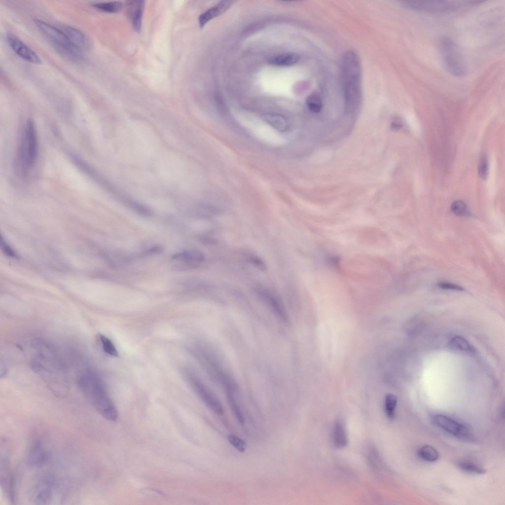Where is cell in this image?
Here are the masks:
<instances>
[{
	"mask_svg": "<svg viewBox=\"0 0 505 505\" xmlns=\"http://www.w3.org/2000/svg\"><path fill=\"white\" fill-rule=\"evenodd\" d=\"M38 142L34 121L28 119L23 128L17 153V162L23 174L35 166L38 157Z\"/></svg>",
	"mask_w": 505,
	"mask_h": 505,
	"instance_id": "cell-2",
	"label": "cell"
},
{
	"mask_svg": "<svg viewBox=\"0 0 505 505\" xmlns=\"http://www.w3.org/2000/svg\"><path fill=\"white\" fill-rule=\"evenodd\" d=\"M299 59V56L296 53H286L272 58L269 62L270 64L274 66L287 67L296 64Z\"/></svg>",
	"mask_w": 505,
	"mask_h": 505,
	"instance_id": "cell-19",
	"label": "cell"
},
{
	"mask_svg": "<svg viewBox=\"0 0 505 505\" xmlns=\"http://www.w3.org/2000/svg\"><path fill=\"white\" fill-rule=\"evenodd\" d=\"M249 262L256 268L261 271H265L267 269L265 262L259 256L255 255H251L248 257Z\"/></svg>",
	"mask_w": 505,
	"mask_h": 505,
	"instance_id": "cell-31",
	"label": "cell"
},
{
	"mask_svg": "<svg viewBox=\"0 0 505 505\" xmlns=\"http://www.w3.org/2000/svg\"><path fill=\"white\" fill-rule=\"evenodd\" d=\"M50 450L45 439L41 434L33 435L28 444L26 460L28 466L33 468L43 466L49 461Z\"/></svg>",
	"mask_w": 505,
	"mask_h": 505,
	"instance_id": "cell-6",
	"label": "cell"
},
{
	"mask_svg": "<svg viewBox=\"0 0 505 505\" xmlns=\"http://www.w3.org/2000/svg\"><path fill=\"white\" fill-rule=\"evenodd\" d=\"M438 286L442 289H451L458 291L464 290V288L461 286L451 283L442 282L438 284Z\"/></svg>",
	"mask_w": 505,
	"mask_h": 505,
	"instance_id": "cell-34",
	"label": "cell"
},
{
	"mask_svg": "<svg viewBox=\"0 0 505 505\" xmlns=\"http://www.w3.org/2000/svg\"><path fill=\"white\" fill-rule=\"evenodd\" d=\"M233 2L231 0H222L202 13L198 18L200 27L203 28L211 20L224 13L231 7Z\"/></svg>",
	"mask_w": 505,
	"mask_h": 505,
	"instance_id": "cell-16",
	"label": "cell"
},
{
	"mask_svg": "<svg viewBox=\"0 0 505 505\" xmlns=\"http://www.w3.org/2000/svg\"><path fill=\"white\" fill-rule=\"evenodd\" d=\"M163 251V248L159 246H155L147 250L146 252L147 254H155L161 253Z\"/></svg>",
	"mask_w": 505,
	"mask_h": 505,
	"instance_id": "cell-37",
	"label": "cell"
},
{
	"mask_svg": "<svg viewBox=\"0 0 505 505\" xmlns=\"http://www.w3.org/2000/svg\"><path fill=\"white\" fill-rule=\"evenodd\" d=\"M308 108L313 113H318L322 109L323 102L321 98L317 94L309 96L306 100Z\"/></svg>",
	"mask_w": 505,
	"mask_h": 505,
	"instance_id": "cell-26",
	"label": "cell"
},
{
	"mask_svg": "<svg viewBox=\"0 0 505 505\" xmlns=\"http://www.w3.org/2000/svg\"><path fill=\"white\" fill-rule=\"evenodd\" d=\"M6 39L11 49L21 58L33 64H41V60L38 55L16 35L8 32Z\"/></svg>",
	"mask_w": 505,
	"mask_h": 505,
	"instance_id": "cell-11",
	"label": "cell"
},
{
	"mask_svg": "<svg viewBox=\"0 0 505 505\" xmlns=\"http://www.w3.org/2000/svg\"><path fill=\"white\" fill-rule=\"evenodd\" d=\"M450 349L455 351L473 353L474 349L465 338L455 336L449 341L448 345Z\"/></svg>",
	"mask_w": 505,
	"mask_h": 505,
	"instance_id": "cell-21",
	"label": "cell"
},
{
	"mask_svg": "<svg viewBox=\"0 0 505 505\" xmlns=\"http://www.w3.org/2000/svg\"><path fill=\"white\" fill-rule=\"evenodd\" d=\"M459 468L466 472L475 474H484L486 470L482 467L471 462L461 461L458 463Z\"/></svg>",
	"mask_w": 505,
	"mask_h": 505,
	"instance_id": "cell-27",
	"label": "cell"
},
{
	"mask_svg": "<svg viewBox=\"0 0 505 505\" xmlns=\"http://www.w3.org/2000/svg\"><path fill=\"white\" fill-rule=\"evenodd\" d=\"M264 118L273 127L280 131H285L289 128L287 119L280 114H266L264 115Z\"/></svg>",
	"mask_w": 505,
	"mask_h": 505,
	"instance_id": "cell-20",
	"label": "cell"
},
{
	"mask_svg": "<svg viewBox=\"0 0 505 505\" xmlns=\"http://www.w3.org/2000/svg\"><path fill=\"white\" fill-rule=\"evenodd\" d=\"M418 454L421 458L428 462H434L439 457V454L436 450L429 445L422 446L419 449Z\"/></svg>",
	"mask_w": 505,
	"mask_h": 505,
	"instance_id": "cell-25",
	"label": "cell"
},
{
	"mask_svg": "<svg viewBox=\"0 0 505 505\" xmlns=\"http://www.w3.org/2000/svg\"><path fill=\"white\" fill-rule=\"evenodd\" d=\"M65 34L70 42L81 52L88 50L91 47L89 39L81 31L70 26H63L60 28Z\"/></svg>",
	"mask_w": 505,
	"mask_h": 505,
	"instance_id": "cell-14",
	"label": "cell"
},
{
	"mask_svg": "<svg viewBox=\"0 0 505 505\" xmlns=\"http://www.w3.org/2000/svg\"><path fill=\"white\" fill-rule=\"evenodd\" d=\"M130 205L138 214L145 216H151L152 212L147 207L139 203L133 202Z\"/></svg>",
	"mask_w": 505,
	"mask_h": 505,
	"instance_id": "cell-32",
	"label": "cell"
},
{
	"mask_svg": "<svg viewBox=\"0 0 505 505\" xmlns=\"http://www.w3.org/2000/svg\"><path fill=\"white\" fill-rule=\"evenodd\" d=\"M1 245L3 252L7 254V255L11 257H14L15 253L12 249L6 244L4 240H3L1 237Z\"/></svg>",
	"mask_w": 505,
	"mask_h": 505,
	"instance_id": "cell-35",
	"label": "cell"
},
{
	"mask_svg": "<svg viewBox=\"0 0 505 505\" xmlns=\"http://www.w3.org/2000/svg\"><path fill=\"white\" fill-rule=\"evenodd\" d=\"M58 486L53 475L45 474L36 481L32 488V501L36 504H49L52 501Z\"/></svg>",
	"mask_w": 505,
	"mask_h": 505,
	"instance_id": "cell-7",
	"label": "cell"
},
{
	"mask_svg": "<svg viewBox=\"0 0 505 505\" xmlns=\"http://www.w3.org/2000/svg\"><path fill=\"white\" fill-rule=\"evenodd\" d=\"M224 390L226 393L227 402L232 413L237 419L238 422L241 425H244L245 424L244 414L235 396V393L237 389L229 388Z\"/></svg>",
	"mask_w": 505,
	"mask_h": 505,
	"instance_id": "cell-18",
	"label": "cell"
},
{
	"mask_svg": "<svg viewBox=\"0 0 505 505\" xmlns=\"http://www.w3.org/2000/svg\"><path fill=\"white\" fill-rule=\"evenodd\" d=\"M402 120L399 117H395L392 120L391 127L393 129L397 130L402 126Z\"/></svg>",
	"mask_w": 505,
	"mask_h": 505,
	"instance_id": "cell-36",
	"label": "cell"
},
{
	"mask_svg": "<svg viewBox=\"0 0 505 505\" xmlns=\"http://www.w3.org/2000/svg\"><path fill=\"white\" fill-rule=\"evenodd\" d=\"M34 22L38 29L52 43L59 54L75 48L60 29L40 19H35Z\"/></svg>",
	"mask_w": 505,
	"mask_h": 505,
	"instance_id": "cell-8",
	"label": "cell"
},
{
	"mask_svg": "<svg viewBox=\"0 0 505 505\" xmlns=\"http://www.w3.org/2000/svg\"><path fill=\"white\" fill-rule=\"evenodd\" d=\"M332 439L334 445L337 448H343L348 444V437L344 425L340 420H337L334 423Z\"/></svg>",
	"mask_w": 505,
	"mask_h": 505,
	"instance_id": "cell-17",
	"label": "cell"
},
{
	"mask_svg": "<svg viewBox=\"0 0 505 505\" xmlns=\"http://www.w3.org/2000/svg\"><path fill=\"white\" fill-rule=\"evenodd\" d=\"M397 397L394 394L386 395L385 398L384 407L387 417L390 419L395 417V410L397 404Z\"/></svg>",
	"mask_w": 505,
	"mask_h": 505,
	"instance_id": "cell-24",
	"label": "cell"
},
{
	"mask_svg": "<svg viewBox=\"0 0 505 505\" xmlns=\"http://www.w3.org/2000/svg\"><path fill=\"white\" fill-rule=\"evenodd\" d=\"M1 450L0 463V484L3 493L11 503L15 501L14 476L10 466V456L6 450Z\"/></svg>",
	"mask_w": 505,
	"mask_h": 505,
	"instance_id": "cell-9",
	"label": "cell"
},
{
	"mask_svg": "<svg viewBox=\"0 0 505 505\" xmlns=\"http://www.w3.org/2000/svg\"><path fill=\"white\" fill-rule=\"evenodd\" d=\"M479 176L482 179H485L488 174V164L485 157H482L480 161L478 168Z\"/></svg>",
	"mask_w": 505,
	"mask_h": 505,
	"instance_id": "cell-33",
	"label": "cell"
},
{
	"mask_svg": "<svg viewBox=\"0 0 505 505\" xmlns=\"http://www.w3.org/2000/svg\"><path fill=\"white\" fill-rule=\"evenodd\" d=\"M81 389L91 404L106 420L115 422L117 419L116 409L109 398L103 384L93 374L82 377Z\"/></svg>",
	"mask_w": 505,
	"mask_h": 505,
	"instance_id": "cell-1",
	"label": "cell"
},
{
	"mask_svg": "<svg viewBox=\"0 0 505 505\" xmlns=\"http://www.w3.org/2000/svg\"><path fill=\"white\" fill-rule=\"evenodd\" d=\"M100 339L103 350L106 353L112 357H117L118 356V353L115 346L109 338L104 335L101 334Z\"/></svg>",
	"mask_w": 505,
	"mask_h": 505,
	"instance_id": "cell-28",
	"label": "cell"
},
{
	"mask_svg": "<svg viewBox=\"0 0 505 505\" xmlns=\"http://www.w3.org/2000/svg\"><path fill=\"white\" fill-rule=\"evenodd\" d=\"M439 47L446 70L457 77L465 75L467 71L466 60L458 44L450 37L445 36L440 39Z\"/></svg>",
	"mask_w": 505,
	"mask_h": 505,
	"instance_id": "cell-4",
	"label": "cell"
},
{
	"mask_svg": "<svg viewBox=\"0 0 505 505\" xmlns=\"http://www.w3.org/2000/svg\"><path fill=\"white\" fill-rule=\"evenodd\" d=\"M126 12L134 29L139 32L142 27L144 9L143 0H129L126 3Z\"/></svg>",
	"mask_w": 505,
	"mask_h": 505,
	"instance_id": "cell-15",
	"label": "cell"
},
{
	"mask_svg": "<svg viewBox=\"0 0 505 505\" xmlns=\"http://www.w3.org/2000/svg\"><path fill=\"white\" fill-rule=\"evenodd\" d=\"M452 212L458 216H466L469 215L467 205L461 200L454 201L451 206Z\"/></svg>",
	"mask_w": 505,
	"mask_h": 505,
	"instance_id": "cell-29",
	"label": "cell"
},
{
	"mask_svg": "<svg viewBox=\"0 0 505 505\" xmlns=\"http://www.w3.org/2000/svg\"><path fill=\"white\" fill-rule=\"evenodd\" d=\"M91 6L99 11L113 13L119 12L122 8L123 4L121 2L119 1H113L95 2L92 3Z\"/></svg>",
	"mask_w": 505,
	"mask_h": 505,
	"instance_id": "cell-22",
	"label": "cell"
},
{
	"mask_svg": "<svg viewBox=\"0 0 505 505\" xmlns=\"http://www.w3.org/2000/svg\"><path fill=\"white\" fill-rule=\"evenodd\" d=\"M433 420L437 426L455 436L467 438L469 436V430L466 426L447 416L436 415Z\"/></svg>",
	"mask_w": 505,
	"mask_h": 505,
	"instance_id": "cell-12",
	"label": "cell"
},
{
	"mask_svg": "<svg viewBox=\"0 0 505 505\" xmlns=\"http://www.w3.org/2000/svg\"><path fill=\"white\" fill-rule=\"evenodd\" d=\"M256 291L260 299L272 312L283 322L287 321V315L282 303L270 290L263 287H258Z\"/></svg>",
	"mask_w": 505,
	"mask_h": 505,
	"instance_id": "cell-13",
	"label": "cell"
},
{
	"mask_svg": "<svg viewBox=\"0 0 505 505\" xmlns=\"http://www.w3.org/2000/svg\"><path fill=\"white\" fill-rule=\"evenodd\" d=\"M172 258L187 262H201L204 259V255L198 251H185L173 254Z\"/></svg>",
	"mask_w": 505,
	"mask_h": 505,
	"instance_id": "cell-23",
	"label": "cell"
},
{
	"mask_svg": "<svg viewBox=\"0 0 505 505\" xmlns=\"http://www.w3.org/2000/svg\"><path fill=\"white\" fill-rule=\"evenodd\" d=\"M402 3L410 9L430 14L449 13L476 4L473 1L438 0H405Z\"/></svg>",
	"mask_w": 505,
	"mask_h": 505,
	"instance_id": "cell-5",
	"label": "cell"
},
{
	"mask_svg": "<svg viewBox=\"0 0 505 505\" xmlns=\"http://www.w3.org/2000/svg\"><path fill=\"white\" fill-rule=\"evenodd\" d=\"M227 438L230 443L237 450L241 452H244L245 451L247 444L243 439L233 434H229L227 436Z\"/></svg>",
	"mask_w": 505,
	"mask_h": 505,
	"instance_id": "cell-30",
	"label": "cell"
},
{
	"mask_svg": "<svg viewBox=\"0 0 505 505\" xmlns=\"http://www.w3.org/2000/svg\"><path fill=\"white\" fill-rule=\"evenodd\" d=\"M342 72L345 98L348 104L358 103L361 98V70L360 60L354 52L343 56Z\"/></svg>",
	"mask_w": 505,
	"mask_h": 505,
	"instance_id": "cell-3",
	"label": "cell"
},
{
	"mask_svg": "<svg viewBox=\"0 0 505 505\" xmlns=\"http://www.w3.org/2000/svg\"><path fill=\"white\" fill-rule=\"evenodd\" d=\"M190 381L196 393L206 406L215 414L222 415L223 414L222 405L210 388L195 377H190Z\"/></svg>",
	"mask_w": 505,
	"mask_h": 505,
	"instance_id": "cell-10",
	"label": "cell"
}]
</instances>
